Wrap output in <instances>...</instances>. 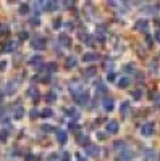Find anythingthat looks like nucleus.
Returning a JSON list of instances; mask_svg holds the SVG:
<instances>
[{
    "label": "nucleus",
    "instance_id": "nucleus-31",
    "mask_svg": "<svg viewBox=\"0 0 160 161\" xmlns=\"http://www.w3.org/2000/svg\"><path fill=\"white\" fill-rule=\"evenodd\" d=\"M60 23H62V19L55 18V19H53V27H60Z\"/></svg>",
    "mask_w": 160,
    "mask_h": 161
},
{
    "label": "nucleus",
    "instance_id": "nucleus-17",
    "mask_svg": "<svg viewBox=\"0 0 160 161\" xmlns=\"http://www.w3.org/2000/svg\"><path fill=\"white\" fill-rule=\"evenodd\" d=\"M23 114H25V109H23L21 107H18V108H16V111H15V118L19 119V118H23Z\"/></svg>",
    "mask_w": 160,
    "mask_h": 161
},
{
    "label": "nucleus",
    "instance_id": "nucleus-42",
    "mask_svg": "<svg viewBox=\"0 0 160 161\" xmlns=\"http://www.w3.org/2000/svg\"><path fill=\"white\" fill-rule=\"evenodd\" d=\"M146 39H147V44H149V45H152V37H151V36H147Z\"/></svg>",
    "mask_w": 160,
    "mask_h": 161
},
{
    "label": "nucleus",
    "instance_id": "nucleus-36",
    "mask_svg": "<svg viewBox=\"0 0 160 161\" xmlns=\"http://www.w3.org/2000/svg\"><path fill=\"white\" fill-rule=\"evenodd\" d=\"M34 160H36V158H34L32 155H28V156H26V161H34Z\"/></svg>",
    "mask_w": 160,
    "mask_h": 161
},
{
    "label": "nucleus",
    "instance_id": "nucleus-18",
    "mask_svg": "<svg viewBox=\"0 0 160 161\" xmlns=\"http://www.w3.org/2000/svg\"><path fill=\"white\" fill-rule=\"evenodd\" d=\"M66 114H70L71 118H78V111L74 108H68L66 109Z\"/></svg>",
    "mask_w": 160,
    "mask_h": 161
},
{
    "label": "nucleus",
    "instance_id": "nucleus-7",
    "mask_svg": "<svg viewBox=\"0 0 160 161\" xmlns=\"http://www.w3.org/2000/svg\"><path fill=\"white\" fill-rule=\"evenodd\" d=\"M31 44H32V47H34V49H36V50H42L44 47H45V39H42V37H39V39H34Z\"/></svg>",
    "mask_w": 160,
    "mask_h": 161
},
{
    "label": "nucleus",
    "instance_id": "nucleus-16",
    "mask_svg": "<svg viewBox=\"0 0 160 161\" xmlns=\"http://www.w3.org/2000/svg\"><path fill=\"white\" fill-rule=\"evenodd\" d=\"M60 40H62V44H63V45H66V47L71 45V39L68 36H62V37H60Z\"/></svg>",
    "mask_w": 160,
    "mask_h": 161
},
{
    "label": "nucleus",
    "instance_id": "nucleus-11",
    "mask_svg": "<svg viewBox=\"0 0 160 161\" xmlns=\"http://www.w3.org/2000/svg\"><path fill=\"white\" fill-rule=\"evenodd\" d=\"M39 63H42V57L40 55H36V57L29 58V61H28V64H39Z\"/></svg>",
    "mask_w": 160,
    "mask_h": 161
},
{
    "label": "nucleus",
    "instance_id": "nucleus-38",
    "mask_svg": "<svg viewBox=\"0 0 160 161\" xmlns=\"http://www.w3.org/2000/svg\"><path fill=\"white\" fill-rule=\"evenodd\" d=\"M97 137H99V139H105V137H107V135H105L104 132H99V134H97Z\"/></svg>",
    "mask_w": 160,
    "mask_h": 161
},
{
    "label": "nucleus",
    "instance_id": "nucleus-2",
    "mask_svg": "<svg viewBox=\"0 0 160 161\" xmlns=\"http://www.w3.org/2000/svg\"><path fill=\"white\" fill-rule=\"evenodd\" d=\"M86 153L89 156H97L100 153V148H99L96 143H89V145H86Z\"/></svg>",
    "mask_w": 160,
    "mask_h": 161
},
{
    "label": "nucleus",
    "instance_id": "nucleus-12",
    "mask_svg": "<svg viewBox=\"0 0 160 161\" xmlns=\"http://www.w3.org/2000/svg\"><path fill=\"white\" fill-rule=\"evenodd\" d=\"M128 109H129V103H128V102H123V103L120 105V113L123 116H126L128 114Z\"/></svg>",
    "mask_w": 160,
    "mask_h": 161
},
{
    "label": "nucleus",
    "instance_id": "nucleus-3",
    "mask_svg": "<svg viewBox=\"0 0 160 161\" xmlns=\"http://www.w3.org/2000/svg\"><path fill=\"white\" fill-rule=\"evenodd\" d=\"M118 129H120L118 121H108L107 122V132H108V134H117Z\"/></svg>",
    "mask_w": 160,
    "mask_h": 161
},
{
    "label": "nucleus",
    "instance_id": "nucleus-22",
    "mask_svg": "<svg viewBox=\"0 0 160 161\" xmlns=\"http://www.w3.org/2000/svg\"><path fill=\"white\" fill-rule=\"evenodd\" d=\"M55 98H57V95L53 94V92H50V94H49V95H47V97H45V100H47V102H49V103H50V102H53V100H55Z\"/></svg>",
    "mask_w": 160,
    "mask_h": 161
},
{
    "label": "nucleus",
    "instance_id": "nucleus-21",
    "mask_svg": "<svg viewBox=\"0 0 160 161\" xmlns=\"http://www.w3.org/2000/svg\"><path fill=\"white\" fill-rule=\"evenodd\" d=\"M2 50H3V52H12V50H13V42H8Z\"/></svg>",
    "mask_w": 160,
    "mask_h": 161
},
{
    "label": "nucleus",
    "instance_id": "nucleus-19",
    "mask_svg": "<svg viewBox=\"0 0 160 161\" xmlns=\"http://www.w3.org/2000/svg\"><path fill=\"white\" fill-rule=\"evenodd\" d=\"M52 114H53L52 108H44L42 109V116H45V118H49V116H52Z\"/></svg>",
    "mask_w": 160,
    "mask_h": 161
},
{
    "label": "nucleus",
    "instance_id": "nucleus-35",
    "mask_svg": "<svg viewBox=\"0 0 160 161\" xmlns=\"http://www.w3.org/2000/svg\"><path fill=\"white\" fill-rule=\"evenodd\" d=\"M155 40H157V42H160V29L155 32Z\"/></svg>",
    "mask_w": 160,
    "mask_h": 161
},
{
    "label": "nucleus",
    "instance_id": "nucleus-6",
    "mask_svg": "<svg viewBox=\"0 0 160 161\" xmlns=\"http://www.w3.org/2000/svg\"><path fill=\"white\" fill-rule=\"evenodd\" d=\"M134 27L138 31H147L149 21H147V19H138V21H136V24H134Z\"/></svg>",
    "mask_w": 160,
    "mask_h": 161
},
{
    "label": "nucleus",
    "instance_id": "nucleus-24",
    "mask_svg": "<svg viewBox=\"0 0 160 161\" xmlns=\"http://www.w3.org/2000/svg\"><path fill=\"white\" fill-rule=\"evenodd\" d=\"M96 74V68H87L86 69V76H94Z\"/></svg>",
    "mask_w": 160,
    "mask_h": 161
},
{
    "label": "nucleus",
    "instance_id": "nucleus-25",
    "mask_svg": "<svg viewBox=\"0 0 160 161\" xmlns=\"http://www.w3.org/2000/svg\"><path fill=\"white\" fill-rule=\"evenodd\" d=\"M28 95H29V97H37V92H36V89H34V87H31V89H29V90H28Z\"/></svg>",
    "mask_w": 160,
    "mask_h": 161
},
{
    "label": "nucleus",
    "instance_id": "nucleus-34",
    "mask_svg": "<svg viewBox=\"0 0 160 161\" xmlns=\"http://www.w3.org/2000/svg\"><path fill=\"white\" fill-rule=\"evenodd\" d=\"M133 69H134L133 64H126V66H125V71H133Z\"/></svg>",
    "mask_w": 160,
    "mask_h": 161
},
{
    "label": "nucleus",
    "instance_id": "nucleus-23",
    "mask_svg": "<svg viewBox=\"0 0 160 161\" xmlns=\"http://www.w3.org/2000/svg\"><path fill=\"white\" fill-rule=\"evenodd\" d=\"M115 148H117V150H125V148H126V145H125L123 142H117V143H115Z\"/></svg>",
    "mask_w": 160,
    "mask_h": 161
},
{
    "label": "nucleus",
    "instance_id": "nucleus-14",
    "mask_svg": "<svg viewBox=\"0 0 160 161\" xmlns=\"http://www.w3.org/2000/svg\"><path fill=\"white\" fill-rule=\"evenodd\" d=\"M76 63H78V58H76V57H68V58H66V64H68L70 68H73Z\"/></svg>",
    "mask_w": 160,
    "mask_h": 161
},
{
    "label": "nucleus",
    "instance_id": "nucleus-20",
    "mask_svg": "<svg viewBox=\"0 0 160 161\" xmlns=\"http://www.w3.org/2000/svg\"><path fill=\"white\" fill-rule=\"evenodd\" d=\"M8 26L6 24H0V34H3V36H6V34H8Z\"/></svg>",
    "mask_w": 160,
    "mask_h": 161
},
{
    "label": "nucleus",
    "instance_id": "nucleus-40",
    "mask_svg": "<svg viewBox=\"0 0 160 161\" xmlns=\"http://www.w3.org/2000/svg\"><path fill=\"white\" fill-rule=\"evenodd\" d=\"M76 160H78V161H86V158H84V156H81V155H78Z\"/></svg>",
    "mask_w": 160,
    "mask_h": 161
},
{
    "label": "nucleus",
    "instance_id": "nucleus-30",
    "mask_svg": "<svg viewBox=\"0 0 160 161\" xmlns=\"http://www.w3.org/2000/svg\"><path fill=\"white\" fill-rule=\"evenodd\" d=\"M42 129H44V131H45V132H52V131H53V127H52V126H49V124L42 126Z\"/></svg>",
    "mask_w": 160,
    "mask_h": 161
},
{
    "label": "nucleus",
    "instance_id": "nucleus-32",
    "mask_svg": "<svg viewBox=\"0 0 160 161\" xmlns=\"http://www.w3.org/2000/svg\"><path fill=\"white\" fill-rule=\"evenodd\" d=\"M62 161H71L70 155H68V153H65V155H63V158H62Z\"/></svg>",
    "mask_w": 160,
    "mask_h": 161
},
{
    "label": "nucleus",
    "instance_id": "nucleus-29",
    "mask_svg": "<svg viewBox=\"0 0 160 161\" xmlns=\"http://www.w3.org/2000/svg\"><path fill=\"white\" fill-rule=\"evenodd\" d=\"M6 94H13V82H10V84L6 85Z\"/></svg>",
    "mask_w": 160,
    "mask_h": 161
},
{
    "label": "nucleus",
    "instance_id": "nucleus-13",
    "mask_svg": "<svg viewBox=\"0 0 160 161\" xmlns=\"http://www.w3.org/2000/svg\"><path fill=\"white\" fill-rule=\"evenodd\" d=\"M97 58H99L97 53H86V55L83 57V60H84V61H94V60H97Z\"/></svg>",
    "mask_w": 160,
    "mask_h": 161
},
{
    "label": "nucleus",
    "instance_id": "nucleus-26",
    "mask_svg": "<svg viewBox=\"0 0 160 161\" xmlns=\"http://www.w3.org/2000/svg\"><path fill=\"white\" fill-rule=\"evenodd\" d=\"M45 8H47V10H53V8H57V3H55V2H49V3L45 5Z\"/></svg>",
    "mask_w": 160,
    "mask_h": 161
},
{
    "label": "nucleus",
    "instance_id": "nucleus-41",
    "mask_svg": "<svg viewBox=\"0 0 160 161\" xmlns=\"http://www.w3.org/2000/svg\"><path fill=\"white\" fill-rule=\"evenodd\" d=\"M19 37H21V39H26V37H28V32H21V34H19Z\"/></svg>",
    "mask_w": 160,
    "mask_h": 161
},
{
    "label": "nucleus",
    "instance_id": "nucleus-39",
    "mask_svg": "<svg viewBox=\"0 0 160 161\" xmlns=\"http://www.w3.org/2000/svg\"><path fill=\"white\" fill-rule=\"evenodd\" d=\"M5 64H6V63H5V61H0V69H2V71H3V69H5Z\"/></svg>",
    "mask_w": 160,
    "mask_h": 161
},
{
    "label": "nucleus",
    "instance_id": "nucleus-10",
    "mask_svg": "<svg viewBox=\"0 0 160 161\" xmlns=\"http://www.w3.org/2000/svg\"><path fill=\"white\" fill-rule=\"evenodd\" d=\"M129 82H131V77L123 76L120 81H118V87H128V85H129Z\"/></svg>",
    "mask_w": 160,
    "mask_h": 161
},
{
    "label": "nucleus",
    "instance_id": "nucleus-27",
    "mask_svg": "<svg viewBox=\"0 0 160 161\" xmlns=\"http://www.w3.org/2000/svg\"><path fill=\"white\" fill-rule=\"evenodd\" d=\"M141 95H142L141 90H134V92H133V97H134L136 100H139V98H141Z\"/></svg>",
    "mask_w": 160,
    "mask_h": 161
},
{
    "label": "nucleus",
    "instance_id": "nucleus-28",
    "mask_svg": "<svg viewBox=\"0 0 160 161\" xmlns=\"http://www.w3.org/2000/svg\"><path fill=\"white\" fill-rule=\"evenodd\" d=\"M29 114H31V118H37V114H39V111H37L36 108H32L31 111H29Z\"/></svg>",
    "mask_w": 160,
    "mask_h": 161
},
{
    "label": "nucleus",
    "instance_id": "nucleus-4",
    "mask_svg": "<svg viewBox=\"0 0 160 161\" xmlns=\"http://www.w3.org/2000/svg\"><path fill=\"white\" fill-rule=\"evenodd\" d=\"M134 153L133 152H129V150H125V152H121L120 153V156L117 158V161H129V160H133L134 158Z\"/></svg>",
    "mask_w": 160,
    "mask_h": 161
},
{
    "label": "nucleus",
    "instance_id": "nucleus-37",
    "mask_svg": "<svg viewBox=\"0 0 160 161\" xmlns=\"http://www.w3.org/2000/svg\"><path fill=\"white\" fill-rule=\"evenodd\" d=\"M0 139L5 140V139H6V132H0Z\"/></svg>",
    "mask_w": 160,
    "mask_h": 161
},
{
    "label": "nucleus",
    "instance_id": "nucleus-15",
    "mask_svg": "<svg viewBox=\"0 0 160 161\" xmlns=\"http://www.w3.org/2000/svg\"><path fill=\"white\" fill-rule=\"evenodd\" d=\"M28 11H29V5L28 3H21V5H19V13H21V15H26Z\"/></svg>",
    "mask_w": 160,
    "mask_h": 161
},
{
    "label": "nucleus",
    "instance_id": "nucleus-1",
    "mask_svg": "<svg viewBox=\"0 0 160 161\" xmlns=\"http://www.w3.org/2000/svg\"><path fill=\"white\" fill-rule=\"evenodd\" d=\"M141 134L144 135V137H149V135H152L154 134V122H146L144 126H142V129H141Z\"/></svg>",
    "mask_w": 160,
    "mask_h": 161
},
{
    "label": "nucleus",
    "instance_id": "nucleus-33",
    "mask_svg": "<svg viewBox=\"0 0 160 161\" xmlns=\"http://www.w3.org/2000/svg\"><path fill=\"white\" fill-rule=\"evenodd\" d=\"M108 81H115V74L113 73H108V77H107Z\"/></svg>",
    "mask_w": 160,
    "mask_h": 161
},
{
    "label": "nucleus",
    "instance_id": "nucleus-9",
    "mask_svg": "<svg viewBox=\"0 0 160 161\" xmlns=\"http://www.w3.org/2000/svg\"><path fill=\"white\" fill-rule=\"evenodd\" d=\"M57 139H58L60 143H65V142H66V131L58 129V131H57Z\"/></svg>",
    "mask_w": 160,
    "mask_h": 161
},
{
    "label": "nucleus",
    "instance_id": "nucleus-8",
    "mask_svg": "<svg viewBox=\"0 0 160 161\" xmlns=\"http://www.w3.org/2000/svg\"><path fill=\"white\" fill-rule=\"evenodd\" d=\"M104 109L105 111H112L113 109V98H110V97L104 98Z\"/></svg>",
    "mask_w": 160,
    "mask_h": 161
},
{
    "label": "nucleus",
    "instance_id": "nucleus-44",
    "mask_svg": "<svg viewBox=\"0 0 160 161\" xmlns=\"http://www.w3.org/2000/svg\"><path fill=\"white\" fill-rule=\"evenodd\" d=\"M157 105H159V107H160V95H159V97H157Z\"/></svg>",
    "mask_w": 160,
    "mask_h": 161
},
{
    "label": "nucleus",
    "instance_id": "nucleus-5",
    "mask_svg": "<svg viewBox=\"0 0 160 161\" xmlns=\"http://www.w3.org/2000/svg\"><path fill=\"white\" fill-rule=\"evenodd\" d=\"M76 102H78L79 105H86L87 102H89V92H86V90H84L83 94H79V95L76 97Z\"/></svg>",
    "mask_w": 160,
    "mask_h": 161
},
{
    "label": "nucleus",
    "instance_id": "nucleus-43",
    "mask_svg": "<svg viewBox=\"0 0 160 161\" xmlns=\"http://www.w3.org/2000/svg\"><path fill=\"white\" fill-rule=\"evenodd\" d=\"M2 98H3V92L0 90V102H2Z\"/></svg>",
    "mask_w": 160,
    "mask_h": 161
}]
</instances>
